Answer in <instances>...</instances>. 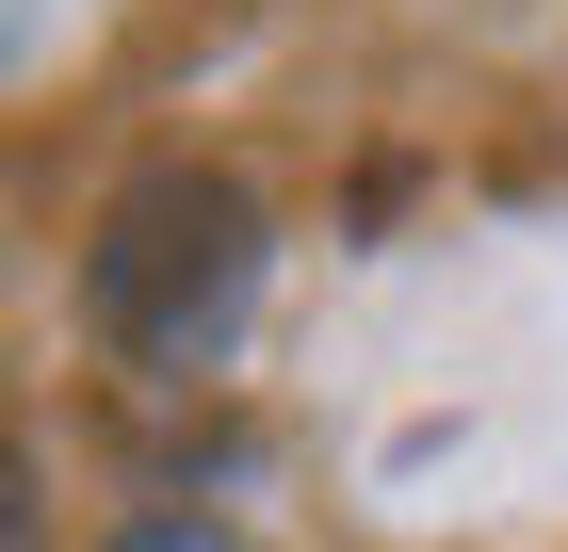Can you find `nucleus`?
Returning <instances> with one entry per match:
<instances>
[{"label":"nucleus","instance_id":"obj_1","mask_svg":"<svg viewBox=\"0 0 568 552\" xmlns=\"http://www.w3.org/2000/svg\"><path fill=\"white\" fill-rule=\"evenodd\" d=\"M244 293H261V195H244V179H212V163L131 179V195L98 212V244H82V309L131 341V358H163V374L227 358Z\"/></svg>","mask_w":568,"mask_h":552},{"label":"nucleus","instance_id":"obj_2","mask_svg":"<svg viewBox=\"0 0 568 552\" xmlns=\"http://www.w3.org/2000/svg\"><path fill=\"white\" fill-rule=\"evenodd\" d=\"M114 552H261V536H227V520H195V504H163V520H131Z\"/></svg>","mask_w":568,"mask_h":552},{"label":"nucleus","instance_id":"obj_3","mask_svg":"<svg viewBox=\"0 0 568 552\" xmlns=\"http://www.w3.org/2000/svg\"><path fill=\"white\" fill-rule=\"evenodd\" d=\"M0 552H49V536H33V488H17V471H0Z\"/></svg>","mask_w":568,"mask_h":552}]
</instances>
